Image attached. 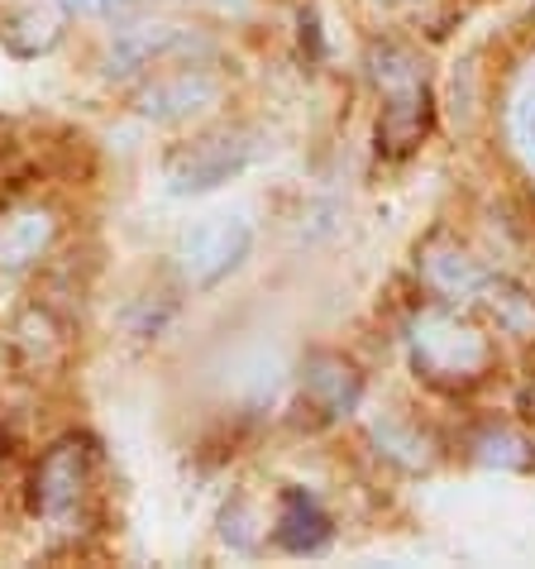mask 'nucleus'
Masks as SVG:
<instances>
[{"label":"nucleus","mask_w":535,"mask_h":569,"mask_svg":"<svg viewBox=\"0 0 535 569\" xmlns=\"http://www.w3.org/2000/svg\"><path fill=\"white\" fill-rule=\"evenodd\" d=\"M483 363H487V345L474 326H460L445 311L421 316L416 369H426V378H474Z\"/></svg>","instance_id":"nucleus-3"},{"label":"nucleus","mask_w":535,"mask_h":569,"mask_svg":"<svg viewBox=\"0 0 535 569\" xmlns=\"http://www.w3.org/2000/svg\"><path fill=\"white\" fill-rule=\"evenodd\" d=\"M6 43H10L14 53H24V58L49 53L53 43H58V20H53V14H39V10L14 14L10 29H6Z\"/></svg>","instance_id":"nucleus-11"},{"label":"nucleus","mask_w":535,"mask_h":569,"mask_svg":"<svg viewBox=\"0 0 535 569\" xmlns=\"http://www.w3.org/2000/svg\"><path fill=\"white\" fill-rule=\"evenodd\" d=\"M516 134H522V144L535 153V87L522 97V106H516Z\"/></svg>","instance_id":"nucleus-14"},{"label":"nucleus","mask_w":535,"mask_h":569,"mask_svg":"<svg viewBox=\"0 0 535 569\" xmlns=\"http://www.w3.org/2000/svg\"><path fill=\"white\" fill-rule=\"evenodd\" d=\"M431 282L445 297H468V292L487 288V273L474 259H464V254H435L431 259Z\"/></svg>","instance_id":"nucleus-12"},{"label":"nucleus","mask_w":535,"mask_h":569,"mask_svg":"<svg viewBox=\"0 0 535 569\" xmlns=\"http://www.w3.org/2000/svg\"><path fill=\"white\" fill-rule=\"evenodd\" d=\"M53 240V216L49 211H24V216H10L0 226V268L20 273V268L34 263L43 249Z\"/></svg>","instance_id":"nucleus-9"},{"label":"nucleus","mask_w":535,"mask_h":569,"mask_svg":"<svg viewBox=\"0 0 535 569\" xmlns=\"http://www.w3.org/2000/svg\"><path fill=\"white\" fill-rule=\"evenodd\" d=\"M249 249H254V226L249 220L211 216L182 234L172 259H178V273L186 288H215L220 278H230L249 259Z\"/></svg>","instance_id":"nucleus-1"},{"label":"nucleus","mask_w":535,"mask_h":569,"mask_svg":"<svg viewBox=\"0 0 535 569\" xmlns=\"http://www.w3.org/2000/svg\"><path fill=\"white\" fill-rule=\"evenodd\" d=\"M220 101V77H211L206 68H182L172 77H159L153 87H144L134 97V110L159 124H178L186 116H201L206 106Z\"/></svg>","instance_id":"nucleus-5"},{"label":"nucleus","mask_w":535,"mask_h":569,"mask_svg":"<svg viewBox=\"0 0 535 569\" xmlns=\"http://www.w3.org/2000/svg\"><path fill=\"white\" fill-rule=\"evenodd\" d=\"M68 14H82V20H110V14L134 10L139 0H58Z\"/></svg>","instance_id":"nucleus-13"},{"label":"nucleus","mask_w":535,"mask_h":569,"mask_svg":"<svg viewBox=\"0 0 535 569\" xmlns=\"http://www.w3.org/2000/svg\"><path fill=\"white\" fill-rule=\"evenodd\" d=\"M87 465L91 450L87 440H58V446L34 465V479H29V508L49 521H62L68 512H77V502L87 493Z\"/></svg>","instance_id":"nucleus-4"},{"label":"nucleus","mask_w":535,"mask_h":569,"mask_svg":"<svg viewBox=\"0 0 535 569\" xmlns=\"http://www.w3.org/2000/svg\"><path fill=\"white\" fill-rule=\"evenodd\" d=\"M302 388H306V402L316 407L321 417H340V412H350V407L359 402V373L335 355L311 359Z\"/></svg>","instance_id":"nucleus-7"},{"label":"nucleus","mask_w":535,"mask_h":569,"mask_svg":"<svg viewBox=\"0 0 535 569\" xmlns=\"http://www.w3.org/2000/svg\"><path fill=\"white\" fill-rule=\"evenodd\" d=\"M263 153L259 134L249 130H220V134H206L196 144H186L182 153H172L168 163V187L172 192H211V187L240 178V172L254 163Z\"/></svg>","instance_id":"nucleus-2"},{"label":"nucleus","mask_w":535,"mask_h":569,"mask_svg":"<svg viewBox=\"0 0 535 569\" xmlns=\"http://www.w3.org/2000/svg\"><path fill=\"white\" fill-rule=\"evenodd\" d=\"M192 43V34H182V29H168V24H139V29H124V34L110 43L105 53V72L110 77H130L139 68H153L159 58L178 53Z\"/></svg>","instance_id":"nucleus-6"},{"label":"nucleus","mask_w":535,"mask_h":569,"mask_svg":"<svg viewBox=\"0 0 535 569\" xmlns=\"http://www.w3.org/2000/svg\"><path fill=\"white\" fill-rule=\"evenodd\" d=\"M421 134H426V87L412 82L387 91L383 124H377V139L387 144V153H406L412 144H421Z\"/></svg>","instance_id":"nucleus-8"},{"label":"nucleus","mask_w":535,"mask_h":569,"mask_svg":"<svg viewBox=\"0 0 535 569\" xmlns=\"http://www.w3.org/2000/svg\"><path fill=\"white\" fill-rule=\"evenodd\" d=\"M273 536H277V546L306 556V550H321L330 541V517L306 493H282V517Z\"/></svg>","instance_id":"nucleus-10"}]
</instances>
